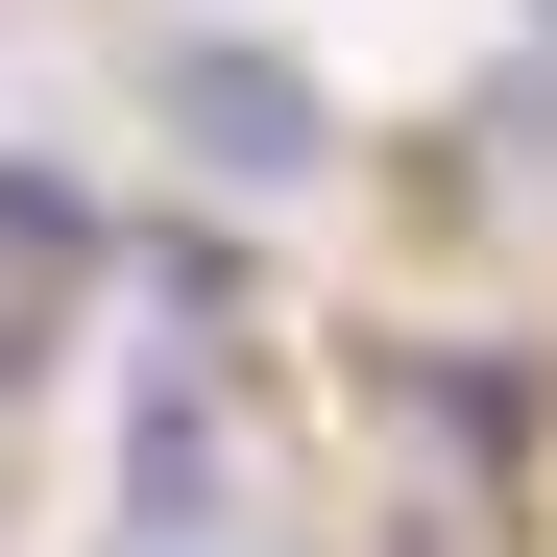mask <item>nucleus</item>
Segmentation results:
<instances>
[{
  "label": "nucleus",
  "mask_w": 557,
  "mask_h": 557,
  "mask_svg": "<svg viewBox=\"0 0 557 557\" xmlns=\"http://www.w3.org/2000/svg\"><path fill=\"white\" fill-rule=\"evenodd\" d=\"M146 122L195 146L219 195H315V170H339V98H315L267 25H146Z\"/></svg>",
  "instance_id": "f257e3e1"
},
{
  "label": "nucleus",
  "mask_w": 557,
  "mask_h": 557,
  "mask_svg": "<svg viewBox=\"0 0 557 557\" xmlns=\"http://www.w3.org/2000/svg\"><path fill=\"white\" fill-rule=\"evenodd\" d=\"M243 485H267V436H243V388H219V339H170L146 412H122V509H146V533H267Z\"/></svg>",
  "instance_id": "f03ea898"
},
{
  "label": "nucleus",
  "mask_w": 557,
  "mask_h": 557,
  "mask_svg": "<svg viewBox=\"0 0 557 557\" xmlns=\"http://www.w3.org/2000/svg\"><path fill=\"white\" fill-rule=\"evenodd\" d=\"M146 557H292V533H146Z\"/></svg>",
  "instance_id": "7ed1b4c3"
},
{
  "label": "nucleus",
  "mask_w": 557,
  "mask_h": 557,
  "mask_svg": "<svg viewBox=\"0 0 557 557\" xmlns=\"http://www.w3.org/2000/svg\"><path fill=\"white\" fill-rule=\"evenodd\" d=\"M533 49H557V0H533Z\"/></svg>",
  "instance_id": "20e7f679"
}]
</instances>
